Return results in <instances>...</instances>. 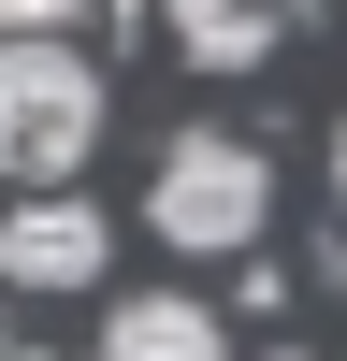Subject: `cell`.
Here are the masks:
<instances>
[{
    "label": "cell",
    "mask_w": 347,
    "mask_h": 361,
    "mask_svg": "<svg viewBox=\"0 0 347 361\" xmlns=\"http://www.w3.org/2000/svg\"><path fill=\"white\" fill-rule=\"evenodd\" d=\"M102 0H0V29H87Z\"/></svg>",
    "instance_id": "cell-6"
},
{
    "label": "cell",
    "mask_w": 347,
    "mask_h": 361,
    "mask_svg": "<svg viewBox=\"0 0 347 361\" xmlns=\"http://www.w3.org/2000/svg\"><path fill=\"white\" fill-rule=\"evenodd\" d=\"M102 347H130V361H202V347H231V318L202 304V289H116V304H102Z\"/></svg>",
    "instance_id": "cell-4"
},
{
    "label": "cell",
    "mask_w": 347,
    "mask_h": 361,
    "mask_svg": "<svg viewBox=\"0 0 347 361\" xmlns=\"http://www.w3.org/2000/svg\"><path fill=\"white\" fill-rule=\"evenodd\" d=\"M333 202H347V130H333Z\"/></svg>",
    "instance_id": "cell-7"
},
{
    "label": "cell",
    "mask_w": 347,
    "mask_h": 361,
    "mask_svg": "<svg viewBox=\"0 0 347 361\" xmlns=\"http://www.w3.org/2000/svg\"><path fill=\"white\" fill-rule=\"evenodd\" d=\"M116 260V231H102V202H73V188H29L15 217H0V289H29V304H44V289H87Z\"/></svg>",
    "instance_id": "cell-3"
},
{
    "label": "cell",
    "mask_w": 347,
    "mask_h": 361,
    "mask_svg": "<svg viewBox=\"0 0 347 361\" xmlns=\"http://www.w3.org/2000/svg\"><path fill=\"white\" fill-rule=\"evenodd\" d=\"M275 15H289V0H275Z\"/></svg>",
    "instance_id": "cell-8"
},
{
    "label": "cell",
    "mask_w": 347,
    "mask_h": 361,
    "mask_svg": "<svg viewBox=\"0 0 347 361\" xmlns=\"http://www.w3.org/2000/svg\"><path fill=\"white\" fill-rule=\"evenodd\" d=\"M159 29L188 73H260L275 58V0H159Z\"/></svg>",
    "instance_id": "cell-5"
},
{
    "label": "cell",
    "mask_w": 347,
    "mask_h": 361,
    "mask_svg": "<svg viewBox=\"0 0 347 361\" xmlns=\"http://www.w3.org/2000/svg\"><path fill=\"white\" fill-rule=\"evenodd\" d=\"M145 231L174 260H246L275 231V159L246 130H174L159 145V188H145Z\"/></svg>",
    "instance_id": "cell-2"
},
{
    "label": "cell",
    "mask_w": 347,
    "mask_h": 361,
    "mask_svg": "<svg viewBox=\"0 0 347 361\" xmlns=\"http://www.w3.org/2000/svg\"><path fill=\"white\" fill-rule=\"evenodd\" d=\"M87 145H102V73H87V44L73 29H0V173L73 188Z\"/></svg>",
    "instance_id": "cell-1"
}]
</instances>
